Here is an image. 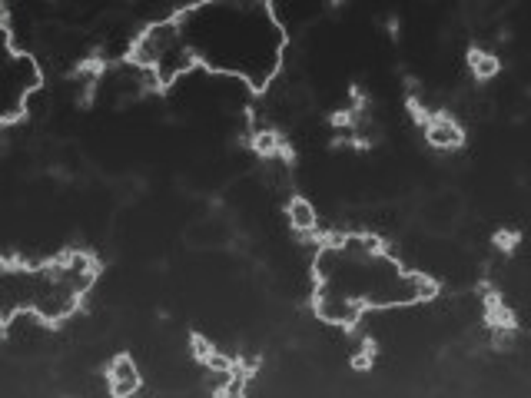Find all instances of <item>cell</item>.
Segmentation results:
<instances>
[{
	"label": "cell",
	"instance_id": "obj_2",
	"mask_svg": "<svg viewBox=\"0 0 531 398\" xmlns=\"http://www.w3.org/2000/svg\"><path fill=\"white\" fill-rule=\"evenodd\" d=\"M316 286L359 302L362 309H399L432 299L439 286L425 272L402 269L376 236H339L319 246Z\"/></svg>",
	"mask_w": 531,
	"mask_h": 398
},
{
	"label": "cell",
	"instance_id": "obj_6",
	"mask_svg": "<svg viewBox=\"0 0 531 398\" xmlns=\"http://www.w3.org/2000/svg\"><path fill=\"white\" fill-rule=\"evenodd\" d=\"M425 140H429V146H435V150H458L465 133L452 117L439 113V117H429V123H425Z\"/></svg>",
	"mask_w": 531,
	"mask_h": 398
},
{
	"label": "cell",
	"instance_id": "obj_8",
	"mask_svg": "<svg viewBox=\"0 0 531 398\" xmlns=\"http://www.w3.org/2000/svg\"><path fill=\"white\" fill-rule=\"evenodd\" d=\"M458 209H462V203H458V196L452 193H442L435 196L429 209H425V223L435 226V229H449L455 219H458Z\"/></svg>",
	"mask_w": 531,
	"mask_h": 398
},
{
	"label": "cell",
	"instance_id": "obj_9",
	"mask_svg": "<svg viewBox=\"0 0 531 398\" xmlns=\"http://www.w3.org/2000/svg\"><path fill=\"white\" fill-rule=\"evenodd\" d=\"M286 219H289V226H293L296 233H312V229L319 226L316 206H312L309 199H303V196H293L286 203Z\"/></svg>",
	"mask_w": 531,
	"mask_h": 398
},
{
	"label": "cell",
	"instance_id": "obj_7",
	"mask_svg": "<svg viewBox=\"0 0 531 398\" xmlns=\"http://www.w3.org/2000/svg\"><path fill=\"white\" fill-rule=\"evenodd\" d=\"M190 246H200V249H216V246H226L229 239V229L223 219H200L196 226H190Z\"/></svg>",
	"mask_w": 531,
	"mask_h": 398
},
{
	"label": "cell",
	"instance_id": "obj_10",
	"mask_svg": "<svg viewBox=\"0 0 531 398\" xmlns=\"http://www.w3.org/2000/svg\"><path fill=\"white\" fill-rule=\"evenodd\" d=\"M468 64H472L475 80H495L498 70H502V60L495 54H485V50H475V54L468 57Z\"/></svg>",
	"mask_w": 531,
	"mask_h": 398
},
{
	"label": "cell",
	"instance_id": "obj_5",
	"mask_svg": "<svg viewBox=\"0 0 531 398\" xmlns=\"http://www.w3.org/2000/svg\"><path fill=\"white\" fill-rule=\"evenodd\" d=\"M107 385L113 398H127L140 389V369L133 362V355H117L107 369Z\"/></svg>",
	"mask_w": 531,
	"mask_h": 398
},
{
	"label": "cell",
	"instance_id": "obj_3",
	"mask_svg": "<svg viewBox=\"0 0 531 398\" xmlns=\"http://www.w3.org/2000/svg\"><path fill=\"white\" fill-rule=\"evenodd\" d=\"M4 77H7V93H4V110H0V120L10 127V123H17L20 117H24L30 97L44 87V70H40L34 54H17V50H7Z\"/></svg>",
	"mask_w": 531,
	"mask_h": 398
},
{
	"label": "cell",
	"instance_id": "obj_1",
	"mask_svg": "<svg viewBox=\"0 0 531 398\" xmlns=\"http://www.w3.org/2000/svg\"><path fill=\"white\" fill-rule=\"evenodd\" d=\"M196 64L266 90L283 67L286 34L269 0H200L176 14Z\"/></svg>",
	"mask_w": 531,
	"mask_h": 398
},
{
	"label": "cell",
	"instance_id": "obj_4",
	"mask_svg": "<svg viewBox=\"0 0 531 398\" xmlns=\"http://www.w3.org/2000/svg\"><path fill=\"white\" fill-rule=\"evenodd\" d=\"M312 309H316V316L322 322H329V326H356V322L362 319V306H359V302H352L346 296H339V292L322 289V286H316V296H312Z\"/></svg>",
	"mask_w": 531,
	"mask_h": 398
}]
</instances>
